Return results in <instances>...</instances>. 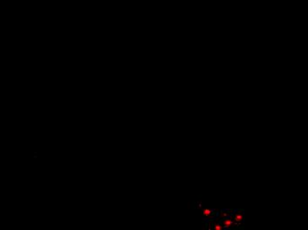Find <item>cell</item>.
I'll return each mask as SVG.
<instances>
[{
  "label": "cell",
  "mask_w": 308,
  "mask_h": 230,
  "mask_svg": "<svg viewBox=\"0 0 308 230\" xmlns=\"http://www.w3.org/2000/svg\"><path fill=\"white\" fill-rule=\"evenodd\" d=\"M218 211L210 207H203L202 208V217L205 221L213 220L218 217Z\"/></svg>",
  "instance_id": "6da1fadb"
},
{
  "label": "cell",
  "mask_w": 308,
  "mask_h": 230,
  "mask_svg": "<svg viewBox=\"0 0 308 230\" xmlns=\"http://www.w3.org/2000/svg\"><path fill=\"white\" fill-rule=\"evenodd\" d=\"M231 219L235 223H243L244 220V213H243V209H237L235 210L234 212L230 216Z\"/></svg>",
  "instance_id": "7a4b0ae2"
},
{
  "label": "cell",
  "mask_w": 308,
  "mask_h": 230,
  "mask_svg": "<svg viewBox=\"0 0 308 230\" xmlns=\"http://www.w3.org/2000/svg\"><path fill=\"white\" fill-rule=\"evenodd\" d=\"M234 211L235 209H222L218 212V217L220 218V219L230 217L231 214L234 212Z\"/></svg>",
  "instance_id": "3957f363"
}]
</instances>
